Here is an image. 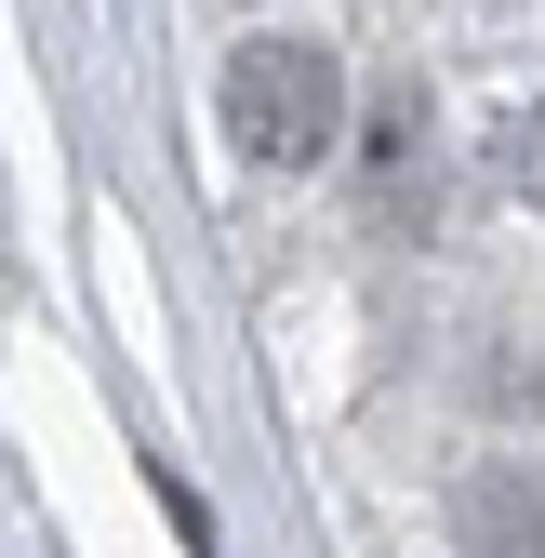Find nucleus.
<instances>
[{"mask_svg": "<svg viewBox=\"0 0 545 558\" xmlns=\"http://www.w3.org/2000/svg\"><path fill=\"white\" fill-rule=\"evenodd\" d=\"M452 532H465V558H545V478L519 452L465 465L452 478Z\"/></svg>", "mask_w": 545, "mask_h": 558, "instance_id": "nucleus-2", "label": "nucleus"}, {"mask_svg": "<svg viewBox=\"0 0 545 558\" xmlns=\"http://www.w3.org/2000/svg\"><path fill=\"white\" fill-rule=\"evenodd\" d=\"M227 133H240L253 173H319L332 147H347V66H332V40L253 27L227 53Z\"/></svg>", "mask_w": 545, "mask_h": 558, "instance_id": "nucleus-1", "label": "nucleus"}, {"mask_svg": "<svg viewBox=\"0 0 545 558\" xmlns=\"http://www.w3.org/2000/svg\"><path fill=\"white\" fill-rule=\"evenodd\" d=\"M426 81H386L373 94V147H360V186H373V227H413L426 214Z\"/></svg>", "mask_w": 545, "mask_h": 558, "instance_id": "nucleus-3", "label": "nucleus"}]
</instances>
